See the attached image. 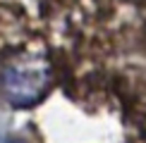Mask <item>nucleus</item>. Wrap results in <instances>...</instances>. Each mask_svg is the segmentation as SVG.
<instances>
[{
	"label": "nucleus",
	"instance_id": "obj_1",
	"mask_svg": "<svg viewBox=\"0 0 146 143\" xmlns=\"http://www.w3.org/2000/svg\"><path fill=\"white\" fill-rule=\"evenodd\" d=\"M48 83H50V76H48L46 67L36 62H15L3 69V91L12 105L27 107L38 103L48 93Z\"/></svg>",
	"mask_w": 146,
	"mask_h": 143
}]
</instances>
